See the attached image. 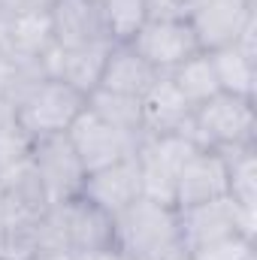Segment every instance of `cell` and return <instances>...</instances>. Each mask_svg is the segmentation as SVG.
I'll return each mask as SVG.
<instances>
[{
	"label": "cell",
	"instance_id": "cell-13",
	"mask_svg": "<svg viewBox=\"0 0 257 260\" xmlns=\"http://www.w3.org/2000/svg\"><path fill=\"white\" fill-rule=\"evenodd\" d=\"M112 43H91V46H76V49H61L52 46L43 55V67L49 79H61L70 88L82 91L85 97L100 85L103 76V64L109 55Z\"/></svg>",
	"mask_w": 257,
	"mask_h": 260
},
{
	"label": "cell",
	"instance_id": "cell-11",
	"mask_svg": "<svg viewBox=\"0 0 257 260\" xmlns=\"http://www.w3.org/2000/svg\"><path fill=\"white\" fill-rule=\"evenodd\" d=\"M227 197V164L224 154L215 148H197L191 157L185 160L179 179H176V194L173 206L176 209H188L200 206L209 200H221Z\"/></svg>",
	"mask_w": 257,
	"mask_h": 260
},
{
	"label": "cell",
	"instance_id": "cell-3",
	"mask_svg": "<svg viewBox=\"0 0 257 260\" xmlns=\"http://www.w3.org/2000/svg\"><path fill=\"white\" fill-rule=\"evenodd\" d=\"M188 136L200 148H215V151L257 145L254 100L218 91L206 103L194 106Z\"/></svg>",
	"mask_w": 257,
	"mask_h": 260
},
{
	"label": "cell",
	"instance_id": "cell-6",
	"mask_svg": "<svg viewBox=\"0 0 257 260\" xmlns=\"http://www.w3.org/2000/svg\"><path fill=\"white\" fill-rule=\"evenodd\" d=\"M179 230H182V245L185 251H194L206 242H215L221 236L230 233H257V212H248L242 206H236L230 197L221 200H209L200 206L179 209Z\"/></svg>",
	"mask_w": 257,
	"mask_h": 260
},
{
	"label": "cell",
	"instance_id": "cell-23",
	"mask_svg": "<svg viewBox=\"0 0 257 260\" xmlns=\"http://www.w3.org/2000/svg\"><path fill=\"white\" fill-rule=\"evenodd\" d=\"M112 43H127L148 18V0H94Z\"/></svg>",
	"mask_w": 257,
	"mask_h": 260
},
{
	"label": "cell",
	"instance_id": "cell-1",
	"mask_svg": "<svg viewBox=\"0 0 257 260\" xmlns=\"http://www.w3.org/2000/svg\"><path fill=\"white\" fill-rule=\"evenodd\" d=\"M112 248H115V221L88 197L76 194L70 200L52 203L40 215V254L52 251L112 254Z\"/></svg>",
	"mask_w": 257,
	"mask_h": 260
},
{
	"label": "cell",
	"instance_id": "cell-15",
	"mask_svg": "<svg viewBox=\"0 0 257 260\" xmlns=\"http://www.w3.org/2000/svg\"><path fill=\"white\" fill-rule=\"evenodd\" d=\"M194 106L179 94L170 76H160L142 97V136H170L191 127Z\"/></svg>",
	"mask_w": 257,
	"mask_h": 260
},
{
	"label": "cell",
	"instance_id": "cell-24",
	"mask_svg": "<svg viewBox=\"0 0 257 260\" xmlns=\"http://www.w3.org/2000/svg\"><path fill=\"white\" fill-rule=\"evenodd\" d=\"M188 254H191L194 260H257L254 236H245V233L221 236V239L206 242V245L194 248Z\"/></svg>",
	"mask_w": 257,
	"mask_h": 260
},
{
	"label": "cell",
	"instance_id": "cell-17",
	"mask_svg": "<svg viewBox=\"0 0 257 260\" xmlns=\"http://www.w3.org/2000/svg\"><path fill=\"white\" fill-rule=\"evenodd\" d=\"M160 76H164V73H157L130 43H112L97 88L115 91V94H127V97H139V100H142L145 91H148Z\"/></svg>",
	"mask_w": 257,
	"mask_h": 260
},
{
	"label": "cell",
	"instance_id": "cell-10",
	"mask_svg": "<svg viewBox=\"0 0 257 260\" xmlns=\"http://www.w3.org/2000/svg\"><path fill=\"white\" fill-rule=\"evenodd\" d=\"M130 46L154 67L157 73H170L179 64H185L191 55L203 52L191 24L185 15H170V18H145L142 27L127 40Z\"/></svg>",
	"mask_w": 257,
	"mask_h": 260
},
{
	"label": "cell",
	"instance_id": "cell-2",
	"mask_svg": "<svg viewBox=\"0 0 257 260\" xmlns=\"http://www.w3.org/2000/svg\"><path fill=\"white\" fill-rule=\"evenodd\" d=\"M115 221V248L118 260H164L185 251L179 230V209L173 203L139 197L127 209L112 215Z\"/></svg>",
	"mask_w": 257,
	"mask_h": 260
},
{
	"label": "cell",
	"instance_id": "cell-9",
	"mask_svg": "<svg viewBox=\"0 0 257 260\" xmlns=\"http://www.w3.org/2000/svg\"><path fill=\"white\" fill-rule=\"evenodd\" d=\"M257 15V3L251 0H191L185 3V18L203 52L227 49L239 40Z\"/></svg>",
	"mask_w": 257,
	"mask_h": 260
},
{
	"label": "cell",
	"instance_id": "cell-4",
	"mask_svg": "<svg viewBox=\"0 0 257 260\" xmlns=\"http://www.w3.org/2000/svg\"><path fill=\"white\" fill-rule=\"evenodd\" d=\"M85 103H88V97L82 91L70 88L67 82L43 79L18 103V124L30 139L67 133V127L76 121V115L85 109Z\"/></svg>",
	"mask_w": 257,
	"mask_h": 260
},
{
	"label": "cell",
	"instance_id": "cell-22",
	"mask_svg": "<svg viewBox=\"0 0 257 260\" xmlns=\"http://www.w3.org/2000/svg\"><path fill=\"white\" fill-rule=\"evenodd\" d=\"M97 118H103L106 124L133 133V136H142V100L139 97H127V94H115V91H103V88H94L88 94V103H85Z\"/></svg>",
	"mask_w": 257,
	"mask_h": 260
},
{
	"label": "cell",
	"instance_id": "cell-20",
	"mask_svg": "<svg viewBox=\"0 0 257 260\" xmlns=\"http://www.w3.org/2000/svg\"><path fill=\"white\" fill-rule=\"evenodd\" d=\"M221 154L227 164V197L236 206L257 212V145L227 148Z\"/></svg>",
	"mask_w": 257,
	"mask_h": 260
},
{
	"label": "cell",
	"instance_id": "cell-7",
	"mask_svg": "<svg viewBox=\"0 0 257 260\" xmlns=\"http://www.w3.org/2000/svg\"><path fill=\"white\" fill-rule=\"evenodd\" d=\"M67 139L73 142L85 173H94V170L112 167V164H118L124 157H133L142 136H133V133H124V130L106 124L103 118H97L85 106L76 115V121L67 127Z\"/></svg>",
	"mask_w": 257,
	"mask_h": 260
},
{
	"label": "cell",
	"instance_id": "cell-26",
	"mask_svg": "<svg viewBox=\"0 0 257 260\" xmlns=\"http://www.w3.org/2000/svg\"><path fill=\"white\" fill-rule=\"evenodd\" d=\"M52 0H0V18L21 15V12H46Z\"/></svg>",
	"mask_w": 257,
	"mask_h": 260
},
{
	"label": "cell",
	"instance_id": "cell-29",
	"mask_svg": "<svg viewBox=\"0 0 257 260\" xmlns=\"http://www.w3.org/2000/svg\"><path fill=\"white\" fill-rule=\"evenodd\" d=\"M251 3H257V0H251Z\"/></svg>",
	"mask_w": 257,
	"mask_h": 260
},
{
	"label": "cell",
	"instance_id": "cell-5",
	"mask_svg": "<svg viewBox=\"0 0 257 260\" xmlns=\"http://www.w3.org/2000/svg\"><path fill=\"white\" fill-rule=\"evenodd\" d=\"M200 145L185 133H170V136H142L136 148V164L142 176V197L173 203L176 194V179Z\"/></svg>",
	"mask_w": 257,
	"mask_h": 260
},
{
	"label": "cell",
	"instance_id": "cell-19",
	"mask_svg": "<svg viewBox=\"0 0 257 260\" xmlns=\"http://www.w3.org/2000/svg\"><path fill=\"white\" fill-rule=\"evenodd\" d=\"M164 76H170V82L179 88V94L191 106L206 103L209 97H215L221 91L218 88V76H215V64H212V55L209 52H197L185 64H179L176 70H170Z\"/></svg>",
	"mask_w": 257,
	"mask_h": 260
},
{
	"label": "cell",
	"instance_id": "cell-18",
	"mask_svg": "<svg viewBox=\"0 0 257 260\" xmlns=\"http://www.w3.org/2000/svg\"><path fill=\"white\" fill-rule=\"evenodd\" d=\"M49 194L30 164V157H21L18 164L6 167L0 176V209L15 215H43L49 209Z\"/></svg>",
	"mask_w": 257,
	"mask_h": 260
},
{
	"label": "cell",
	"instance_id": "cell-12",
	"mask_svg": "<svg viewBox=\"0 0 257 260\" xmlns=\"http://www.w3.org/2000/svg\"><path fill=\"white\" fill-rule=\"evenodd\" d=\"M46 12H49V24H52V40L61 49L112 43L94 0H52V6Z\"/></svg>",
	"mask_w": 257,
	"mask_h": 260
},
{
	"label": "cell",
	"instance_id": "cell-16",
	"mask_svg": "<svg viewBox=\"0 0 257 260\" xmlns=\"http://www.w3.org/2000/svg\"><path fill=\"white\" fill-rule=\"evenodd\" d=\"M55 46L49 12H21L0 18V55L9 61H43Z\"/></svg>",
	"mask_w": 257,
	"mask_h": 260
},
{
	"label": "cell",
	"instance_id": "cell-28",
	"mask_svg": "<svg viewBox=\"0 0 257 260\" xmlns=\"http://www.w3.org/2000/svg\"><path fill=\"white\" fill-rule=\"evenodd\" d=\"M182 3H191V0H182Z\"/></svg>",
	"mask_w": 257,
	"mask_h": 260
},
{
	"label": "cell",
	"instance_id": "cell-21",
	"mask_svg": "<svg viewBox=\"0 0 257 260\" xmlns=\"http://www.w3.org/2000/svg\"><path fill=\"white\" fill-rule=\"evenodd\" d=\"M209 55H212V64H215L218 88L224 94H236V97L254 100V88H257V61L254 58H245L233 46L209 52Z\"/></svg>",
	"mask_w": 257,
	"mask_h": 260
},
{
	"label": "cell",
	"instance_id": "cell-14",
	"mask_svg": "<svg viewBox=\"0 0 257 260\" xmlns=\"http://www.w3.org/2000/svg\"><path fill=\"white\" fill-rule=\"evenodd\" d=\"M82 197H88L109 215H118L121 209H127L133 200L142 197V176H139L136 154L112 164V167L88 173L85 185H82Z\"/></svg>",
	"mask_w": 257,
	"mask_h": 260
},
{
	"label": "cell",
	"instance_id": "cell-25",
	"mask_svg": "<svg viewBox=\"0 0 257 260\" xmlns=\"http://www.w3.org/2000/svg\"><path fill=\"white\" fill-rule=\"evenodd\" d=\"M27 151H30V136L21 127L0 130V170L18 164L21 157H27Z\"/></svg>",
	"mask_w": 257,
	"mask_h": 260
},
{
	"label": "cell",
	"instance_id": "cell-27",
	"mask_svg": "<svg viewBox=\"0 0 257 260\" xmlns=\"http://www.w3.org/2000/svg\"><path fill=\"white\" fill-rule=\"evenodd\" d=\"M164 260H194L188 251H179V254H170V257H164Z\"/></svg>",
	"mask_w": 257,
	"mask_h": 260
},
{
	"label": "cell",
	"instance_id": "cell-8",
	"mask_svg": "<svg viewBox=\"0 0 257 260\" xmlns=\"http://www.w3.org/2000/svg\"><path fill=\"white\" fill-rule=\"evenodd\" d=\"M27 157H30V164H34V170H37V176L49 194V203H61V200L82 194L88 173H85L73 142L67 139V133L30 139Z\"/></svg>",
	"mask_w": 257,
	"mask_h": 260
}]
</instances>
